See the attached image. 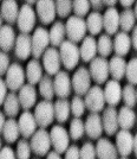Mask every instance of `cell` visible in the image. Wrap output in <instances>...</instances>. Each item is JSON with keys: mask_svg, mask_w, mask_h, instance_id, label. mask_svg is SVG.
Listing matches in <instances>:
<instances>
[{"mask_svg": "<svg viewBox=\"0 0 137 159\" xmlns=\"http://www.w3.org/2000/svg\"><path fill=\"white\" fill-rule=\"evenodd\" d=\"M85 103L84 100L82 99V96H73L70 102V112L72 113L73 118H80L85 112Z\"/></svg>", "mask_w": 137, "mask_h": 159, "instance_id": "cell-43", "label": "cell"}, {"mask_svg": "<svg viewBox=\"0 0 137 159\" xmlns=\"http://www.w3.org/2000/svg\"><path fill=\"white\" fill-rule=\"evenodd\" d=\"M25 77L28 81V84H37L43 77V66L38 60H31L27 63L26 70H25Z\"/></svg>", "mask_w": 137, "mask_h": 159, "instance_id": "cell-30", "label": "cell"}, {"mask_svg": "<svg viewBox=\"0 0 137 159\" xmlns=\"http://www.w3.org/2000/svg\"><path fill=\"white\" fill-rule=\"evenodd\" d=\"M121 159H128V158H126V157H122Z\"/></svg>", "mask_w": 137, "mask_h": 159, "instance_id": "cell-60", "label": "cell"}, {"mask_svg": "<svg viewBox=\"0 0 137 159\" xmlns=\"http://www.w3.org/2000/svg\"><path fill=\"white\" fill-rule=\"evenodd\" d=\"M31 146L27 139H20L15 148V158L17 159H30L31 157Z\"/></svg>", "mask_w": 137, "mask_h": 159, "instance_id": "cell-44", "label": "cell"}, {"mask_svg": "<svg viewBox=\"0 0 137 159\" xmlns=\"http://www.w3.org/2000/svg\"><path fill=\"white\" fill-rule=\"evenodd\" d=\"M43 66L49 76H52L60 71V57L56 48H47L46 51L43 53Z\"/></svg>", "mask_w": 137, "mask_h": 159, "instance_id": "cell-14", "label": "cell"}, {"mask_svg": "<svg viewBox=\"0 0 137 159\" xmlns=\"http://www.w3.org/2000/svg\"><path fill=\"white\" fill-rule=\"evenodd\" d=\"M112 48L116 56L124 58V56H126L131 49L130 36L125 32H117L112 40Z\"/></svg>", "mask_w": 137, "mask_h": 159, "instance_id": "cell-25", "label": "cell"}, {"mask_svg": "<svg viewBox=\"0 0 137 159\" xmlns=\"http://www.w3.org/2000/svg\"><path fill=\"white\" fill-rule=\"evenodd\" d=\"M5 121H6V119H5V114L2 112H0V133L2 132V128H4V125H5Z\"/></svg>", "mask_w": 137, "mask_h": 159, "instance_id": "cell-56", "label": "cell"}, {"mask_svg": "<svg viewBox=\"0 0 137 159\" xmlns=\"http://www.w3.org/2000/svg\"><path fill=\"white\" fill-rule=\"evenodd\" d=\"M18 99L20 102V107L25 111L32 108L37 102V90L32 84H24L19 89Z\"/></svg>", "mask_w": 137, "mask_h": 159, "instance_id": "cell-23", "label": "cell"}, {"mask_svg": "<svg viewBox=\"0 0 137 159\" xmlns=\"http://www.w3.org/2000/svg\"><path fill=\"white\" fill-rule=\"evenodd\" d=\"M46 159H62V157H60V154H58L57 152L52 151V152L47 153V157H46Z\"/></svg>", "mask_w": 137, "mask_h": 159, "instance_id": "cell-55", "label": "cell"}, {"mask_svg": "<svg viewBox=\"0 0 137 159\" xmlns=\"http://www.w3.org/2000/svg\"><path fill=\"white\" fill-rule=\"evenodd\" d=\"M84 121L80 118H73L70 124L69 129V137L72 140H79L84 135Z\"/></svg>", "mask_w": 137, "mask_h": 159, "instance_id": "cell-40", "label": "cell"}, {"mask_svg": "<svg viewBox=\"0 0 137 159\" xmlns=\"http://www.w3.org/2000/svg\"><path fill=\"white\" fill-rule=\"evenodd\" d=\"M65 24L62 21H56L53 23L50 31H49V39H50V45L51 48H59L60 44L65 40Z\"/></svg>", "mask_w": 137, "mask_h": 159, "instance_id": "cell-29", "label": "cell"}, {"mask_svg": "<svg viewBox=\"0 0 137 159\" xmlns=\"http://www.w3.org/2000/svg\"><path fill=\"white\" fill-rule=\"evenodd\" d=\"M64 153H65L64 159H80L79 158V147L76 145L69 146Z\"/></svg>", "mask_w": 137, "mask_h": 159, "instance_id": "cell-48", "label": "cell"}, {"mask_svg": "<svg viewBox=\"0 0 137 159\" xmlns=\"http://www.w3.org/2000/svg\"><path fill=\"white\" fill-rule=\"evenodd\" d=\"M84 96L85 108L89 109L91 113H98L99 114V112H102L104 109V94H103V89L99 86L91 87Z\"/></svg>", "mask_w": 137, "mask_h": 159, "instance_id": "cell-6", "label": "cell"}, {"mask_svg": "<svg viewBox=\"0 0 137 159\" xmlns=\"http://www.w3.org/2000/svg\"><path fill=\"white\" fill-rule=\"evenodd\" d=\"M103 2V6H108V8H110V7H115V5L117 4V1L116 0H103L102 1Z\"/></svg>", "mask_w": 137, "mask_h": 159, "instance_id": "cell-54", "label": "cell"}, {"mask_svg": "<svg viewBox=\"0 0 137 159\" xmlns=\"http://www.w3.org/2000/svg\"><path fill=\"white\" fill-rule=\"evenodd\" d=\"M97 55V42L92 36H85L79 48V56L84 62H91Z\"/></svg>", "mask_w": 137, "mask_h": 159, "instance_id": "cell-27", "label": "cell"}, {"mask_svg": "<svg viewBox=\"0 0 137 159\" xmlns=\"http://www.w3.org/2000/svg\"><path fill=\"white\" fill-rule=\"evenodd\" d=\"M1 147H2V145H1V139H0V150H1Z\"/></svg>", "mask_w": 137, "mask_h": 159, "instance_id": "cell-59", "label": "cell"}, {"mask_svg": "<svg viewBox=\"0 0 137 159\" xmlns=\"http://www.w3.org/2000/svg\"><path fill=\"white\" fill-rule=\"evenodd\" d=\"M71 87L78 96H84L91 88V76L85 66H79L73 74L71 80Z\"/></svg>", "mask_w": 137, "mask_h": 159, "instance_id": "cell-9", "label": "cell"}, {"mask_svg": "<svg viewBox=\"0 0 137 159\" xmlns=\"http://www.w3.org/2000/svg\"><path fill=\"white\" fill-rule=\"evenodd\" d=\"M18 13H19V6L18 2L14 0H6L1 2L0 6V16L2 20H5L7 25H12L14 23H17V18H18Z\"/></svg>", "mask_w": 137, "mask_h": 159, "instance_id": "cell-24", "label": "cell"}, {"mask_svg": "<svg viewBox=\"0 0 137 159\" xmlns=\"http://www.w3.org/2000/svg\"><path fill=\"white\" fill-rule=\"evenodd\" d=\"M84 131L89 138L96 140L99 139L103 134V126H102V119L98 113H91L84 122Z\"/></svg>", "mask_w": 137, "mask_h": 159, "instance_id": "cell-20", "label": "cell"}, {"mask_svg": "<svg viewBox=\"0 0 137 159\" xmlns=\"http://www.w3.org/2000/svg\"><path fill=\"white\" fill-rule=\"evenodd\" d=\"M30 146H31V151L39 157H44L50 152L51 140H50V134L45 128H39L34 132V134L31 137Z\"/></svg>", "mask_w": 137, "mask_h": 159, "instance_id": "cell-3", "label": "cell"}, {"mask_svg": "<svg viewBox=\"0 0 137 159\" xmlns=\"http://www.w3.org/2000/svg\"><path fill=\"white\" fill-rule=\"evenodd\" d=\"M103 16V29L108 36H112L118 32L119 29V12L116 7H110Z\"/></svg>", "mask_w": 137, "mask_h": 159, "instance_id": "cell-22", "label": "cell"}, {"mask_svg": "<svg viewBox=\"0 0 137 159\" xmlns=\"http://www.w3.org/2000/svg\"><path fill=\"white\" fill-rule=\"evenodd\" d=\"M5 75H6L5 83L7 86V89H11L12 92L19 90L20 88L25 84V79H26L25 77V70L18 63L10 64Z\"/></svg>", "mask_w": 137, "mask_h": 159, "instance_id": "cell-11", "label": "cell"}, {"mask_svg": "<svg viewBox=\"0 0 137 159\" xmlns=\"http://www.w3.org/2000/svg\"><path fill=\"white\" fill-rule=\"evenodd\" d=\"M108 63H109V75L112 76V80L117 82L123 80L125 74V66H126V62L123 57L113 56Z\"/></svg>", "mask_w": 137, "mask_h": 159, "instance_id": "cell-31", "label": "cell"}, {"mask_svg": "<svg viewBox=\"0 0 137 159\" xmlns=\"http://www.w3.org/2000/svg\"><path fill=\"white\" fill-rule=\"evenodd\" d=\"M1 133H2L4 139H5L6 143H10V144L15 143L20 135L19 127H18V121L12 119V118H10L8 120H6Z\"/></svg>", "mask_w": 137, "mask_h": 159, "instance_id": "cell-33", "label": "cell"}, {"mask_svg": "<svg viewBox=\"0 0 137 159\" xmlns=\"http://www.w3.org/2000/svg\"><path fill=\"white\" fill-rule=\"evenodd\" d=\"M96 42H97V53H99V57H103V58L109 57L113 51L112 39H111L110 36L104 33Z\"/></svg>", "mask_w": 137, "mask_h": 159, "instance_id": "cell-38", "label": "cell"}, {"mask_svg": "<svg viewBox=\"0 0 137 159\" xmlns=\"http://www.w3.org/2000/svg\"><path fill=\"white\" fill-rule=\"evenodd\" d=\"M15 32L11 25H2L0 29V49L2 52H8L14 48Z\"/></svg>", "mask_w": 137, "mask_h": 159, "instance_id": "cell-28", "label": "cell"}, {"mask_svg": "<svg viewBox=\"0 0 137 159\" xmlns=\"http://www.w3.org/2000/svg\"><path fill=\"white\" fill-rule=\"evenodd\" d=\"M104 100L105 103H108L110 107H116L122 101V86L117 81H106L104 87Z\"/></svg>", "mask_w": 137, "mask_h": 159, "instance_id": "cell-16", "label": "cell"}, {"mask_svg": "<svg viewBox=\"0 0 137 159\" xmlns=\"http://www.w3.org/2000/svg\"><path fill=\"white\" fill-rule=\"evenodd\" d=\"M10 66V57L6 52L0 51V77L6 74L7 69Z\"/></svg>", "mask_w": 137, "mask_h": 159, "instance_id": "cell-47", "label": "cell"}, {"mask_svg": "<svg viewBox=\"0 0 137 159\" xmlns=\"http://www.w3.org/2000/svg\"><path fill=\"white\" fill-rule=\"evenodd\" d=\"M132 153L135 154V156H137V135L135 134V140H134V151H132Z\"/></svg>", "mask_w": 137, "mask_h": 159, "instance_id": "cell-57", "label": "cell"}, {"mask_svg": "<svg viewBox=\"0 0 137 159\" xmlns=\"http://www.w3.org/2000/svg\"><path fill=\"white\" fill-rule=\"evenodd\" d=\"M97 159H118V152L115 144L108 138H99L95 146Z\"/></svg>", "mask_w": 137, "mask_h": 159, "instance_id": "cell-19", "label": "cell"}, {"mask_svg": "<svg viewBox=\"0 0 137 159\" xmlns=\"http://www.w3.org/2000/svg\"><path fill=\"white\" fill-rule=\"evenodd\" d=\"M53 112H54V119L59 124H64L67 121L70 116V102L67 99H58L56 103H53Z\"/></svg>", "mask_w": 137, "mask_h": 159, "instance_id": "cell-32", "label": "cell"}, {"mask_svg": "<svg viewBox=\"0 0 137 159\" xmlns=\"http://www.w3.org/2000/svg\"><path fill=\"white\" fill-rule=\"evenodd\" d=\"M34 119L37 126L40 128H46L50 126L54 120V112H53V103L51 101H40L34 108Z\"/></svg>", "mask_w": 137, "mask_h": 159, "instance_id": "cell-5", "label": "cell"}, {"mask_svg": "<svg viewBox=\"0 0 137 159\" xmlns=\"http://www.w3.org/2000/svg\"><path fill=\"white\" fill-rule=\"evenodd\" d=\"M18 127H19L20 134L24 137V139L31 138L37 131V122H36L33 113L28 111L21 113L18 120Z\"/></svg>", "mask_w": 137, "mask_h": 159, "instance_id": "cell-18", "label": "cell"}, {"mask_svg": "<svg viewBox=\"0 0 137 159\" xmlns=\"http://www.w3.org/2000/svg\"><path fill=\"white\" fill-rule=\"evenodd\" d=\"M89 74L91 76V80H93L97 86L105 83L109 79V63L106 58L103 57H95L90 62V68L88 69Z\"/></svg>", "mask_w": 137, "mask_h": 159, "instance_id": "cell-8", "label": "cell"}, {"mask_svg": "<svg viewBox=\"0 0 137 159\" xmlns=\"http://www.w3.org/2000/svg\"><path fill=\"white\" fill-rule=\"evenodd\" d=\"M131 40V47L134 50H137V26H135L132 29V34L130 37Z\"/></svg>", "mask_w": 137, "mask_h": 159, "instance_id": "cell-52", "label": "cell"}, {"mask_svg": "<svg viewBox=\"0 0 137 159\" xmlns=\"http://www.w3.org/2000/svg\"><path fill=\"white\" fill-rule=\"evenodd\" d=\"M7 96V86L5 81L0 77V106H2L4 101Z\"/></svg>", "mask_w": 137, "mask_h": 159, "instance_id": "cell-50", "label": "cell"}, {"mask_svg": "<svg viewBox=\"0 0 137 159\" xmlns=\"http://www.w3.org/2000/svg\"><path fill=\"white\" fill-rule=\"evenodd\" d=\"M122 99L126 107L134 108L137 103V90L132 84H126L122 88Z\"/></svg>", "mask_w": 137, "mask_h": 159, "instance_id": "cell-39", "label": "cell"}, {"mask_svg": "<svg viewBox=\"0 0 137 159\" xmlns=\"http://www.w3.org/2000/svg\"><path fill=\"white\" fill-rule=\"evenodd\" d=\"M39 93L46 100L51 101L54 98V89H53V80L49 75H43L39 81Z\"/></svg>", "mask_w": 137, "mask_h": 159, "instance_id": "cell-37", "label": "cell"}, {"mask_svg": "<svg viewBox=\"0 0 137 159\" xmlns=\"http://www.w3.org/2000/svg\"><path fill=\"white\" fill-rule=\"evenodd\" d=\"M85 24H86V31L91 33L92 37L99 34L103 29V16L101 12H91L88 14Z\"/></svg>", "mask_w": 137, "mask_h": 159, "instance_id": "cell-34", "label": "cell"}, {"mask_svg": "<svg viewBox=\"0 0 137 159\" xmlns=\"http://www.w3.org/2000/svg\"><path fill=\"white\" fill-rule=\"evenodd\" d=\"M50 45L49 31L45 27L38 26L31 36V47H32V56L34 60H39L46 49Z\"/></svg>", "mask_w": 137, "mask_h": 159, "instance_id": "cell-4", "label": "cell"}, {"mask_svg": "<svg viewBox=\"0 0 137 159\" xmlns=\"http://www.w3.org/2000/svg\"><path fill=\"white\" fill-rule=\"evenodd\" d=\"M124 76L126 77L129 84L136 86L137 83V58L132 57L125 66V74Z\"/></svg>", "mask_w": 137, "mask_h": 159, "instance_id": "cell-42", "label": "cell"}, {"mask_svg": "<svg viewBox=\"0 0 137 159\" xmlns=\"http://www.w3.org/2000/svg\"><path fill=\"white\" fill-rule=\"evenodd\" d=\"M136 26V17L132 12V10H124L119 13V27L122 29V32H130L132 29Z\"/></svg>", "mask_w": 137, "mask_h": 159, "instance_id": "cell-36", "label": "cell"}, {"mask_svg": "<svg viewBox=\"0 0 137 159\" xmlns=\"http://www.w3.org/2000/svg\"><path fill=\"white\" fill-rule=\"evenodd\" d=\"M56 14L59 18H69L72 11V1L70 0H57L54 1Z\"/></svg>", "mask_w": 137, "mask_h": 159, "instance_id": "cell-41", "label": "cell"}, {"mask_svg": "<svg viewBox=\"0 0 137 159\" xmlns=\"http://www.w3.org/2000/svg\"><path fill=\"white\" fill-rule=\"evenodd\" d=\"M49 134H50L51 146L54 148V152H57L58 154L65 152L66 148L70 146V137L66 128L60 125H56L52 126Z\"/></svg>", "mask_w": 137, "mask_h": 159, "instance_id": "cell-7", "label": "cell"}, {"mask_svg": "<svg viewBox=\"0 0 137 159\" xmlns=\"http://www.w3.org/2000/svg\"><path fill=\"white\" fill-rule=\"evenodd\" d=\"M2 106H4L5 115L13 119L14 116L18 115V113L20 111V102L19 99H18V95L15 93H8L4 103H2Z\"/></svg>", "mask_w": 137, "mask_h": 159, "instance_id": "cell-35", "label": "cell"}, {"mask_svg": "<svg viewBox=\"0 0 137 159\" xmlns=\"http://www.w3.org/2000/svg\"><path fill=\"white\" fill-rule=\"evenodd\" d=\"M65 33L66 37L72 43H78L84 39L86 34V24L84 18H79L76 16H71L66 20L65 24Z\"/></svg>", "mask_w": 137, "mask_h": 159, "instance_id": "cell-2", "label": "cell"}, {"mask_svg": "<svg viewBox=\"0 0 137 159\" xmlns=\"http://www.w3.org/2000/svg\"><path fill=\"white\" fill-rule=\"evenodd\" d=\"M59 57L62 64L65 66L66 70H73L78 66L80 60L79 56V48L70 40H64L59 47Z\"/></svg>", "mask_w": 137, "mask_h": 159, "instance_id": "cell-1", "label": "cell"}, {"mask_svg": "<svg viewBox=\"0 0 137 159\" xmlns=\"http://www.w3.org/2000/svg\"><path fill=\"white\" fill-rule=\"evenodd\" d=\"M90 8H93V12H99L101 10H103V2L102 0H92L89 1Z\"/></svg>", "mask_w": 137, "mask_h": 159, "instance_id": "cell-51", "label": "cell"}, {"mask_svg": "<svg viewBox=\"0 0 137 159\" xmlns=\"http://www.w3.org/2000/svg\"><path fill=\"white\" fill-rule=\"evenodd\" d=\"M2 26V18H1V16H0V29Z\"/></svg>", "mask_w": 137, "mask_h": 159, "instance_id": "cell-58", "label": "cell"}, {"mask_svg": "<svg viewBox=\"0 0 137 159\" xmlns=\"http://www.w3.org/2000/svg\"><path fill=\"white\" fill-rule=\"evenodd\" d=\"M14 53L21 61H26L30 56H32V47H31V36L26 33H20L15 38L14 43Z\"/></svg>", "mask_w": 137, "mask_h": 159, "instance_id": "cell-21", "label": "cell"}, {"mask_svg": "<svg viewBox=\"0 0 137 159\" xmlns=\"http://www.w3.org/2000/svg\"><path fill=\"white\" fill-rule=\"evenodd\" d=\"M72 11L75 12L76 17L83 18L86 14H89L90 4H89L88 0H76V1H72Z\"/></svg>", "mask_w": 137, "mask_h": 159, "instance_id": "cell-45", "label": "cell"}, {"mask_svg": "<svg viewBox=\"0 0 137 159\" xmlns=\"http://www.w3.org/2000/svg\"><path fill=\"white\" fill-rule=\"evenodd\" d=\"M119 4L124 7V10H129V8H131L132 5H135V1L134 0H121Z\"/></svg>", "mask_w": 137, "mask_h": 159, "instance_id": "cell-53", "label": "cell"}, {"mask_svg": "<svg viewBox=\"0 0 137 159\" xmlns=\"http://www.w3.org/2000/svg\"><path fill=\"white\" fill-rule=\"evenodd\" d=\"M36 20H37V14L33 7L28 5H23L19 7V13L17 18V25L21 33H28L34 30L36 26Z\"/></svg>", "mask_w": 137, "mask_h": 159, "instance_id": "cell-10", "label": "cell"}, {"mask_svg": "<svg viewBox=\"0 0 137 159\" xmlns=\"http://www.w3.org/2000/svg\"><path fill=\"white\" fill-rule=\"evenodd\" d=\"M79 158L80 159H97L96 158V150L95 145L88 141L84 143L83 146L79 148Z\"/></svg>", "mask_w": 137, "mask_h": 159, "instance_id": "cell-46", "label": "cell"}, {"mask_svg": "<svg viewBox=\"0 0 137 159\" xmlns=\"http://www.w3.org/2000/svg\"><path fill=\"white\" fill-rule=\"evenodd\" d=\"M102 119V126L103 132L108 135H115L118 132V121H117V111L115 107H106L103 109V116Z\"/></svg>", "mask_w": 137, "mask_h": 159, "instance_id": "cell-17", "label": "cell"}, {"mask_svg": "<svg viewBox=\"0 0 137 159\" xmlns=\"http://www.w3.org/2000/svg\"><path fill=\"white\" fill-rule=\"evenodd\" d=\"M134 140H135V134H132L130 131H124V129L118 131L116 133V144H115L118 154H121L122 157L130 156L131 152L134 151Z\"/></svg>", "mask_w": 137, "mask_h": 159, "instance_id": "cell-13", "label": "cell"}, {"mask_svg": "<svg viewBox=\"0 0 137 159\" xmlns=\"http://www.w3.org/2000/svg\"><path fill=\"white\" fill-rule=\"evenodd\" d=\"M53 89H54V95H57L59 99H67L71 95V79L66 71L60 70L54 75Z\"/></svg>", "mask_w": 137, "mask_h": 159, "instance_id": "cell-12", "label": "cell"}, {"mask_svg": "<svg viewBox=\"0 0 137 159\" xmlns=\"http://www.w3.org/2000/svg\"><path fill=\"white\" fill-rule=\"evenodd\" d=\"M0 159H17L15 153L10 146H4L0 150Z\"/></svg>", "mask_w": 137, "mask_h": 159, "instance_id": "cell-49", "label": "cell"}, {"mask_svg": "<svg viewBox=\"0 0 137 159\" xmlns=\"http://www.w3.org/2000/svg\"><path fill=\"white\" fill-rule=\"evenodd\" d=\"M118 127L124 131H130L136 124V113L130 107L123 106L117 112Z\"/></svg>", "mask_w": 137, "mask_h": 159, "instance_id": "cell-26", "label": "cell"}, {"mask_svg": "<svg viewBox=\"0 0 137 159\" xmlns=\"http://www.w3.org/2000/svg\"><path fill=\"white\" fill-rule=\"evenodd\" d=\"M36 14L38 16L41 24L49 25L56 19V7L52 0H40L36 4Z\"/></svg>", "mask_w": 137, "mask_h": 159, "instance_id": "cell-15", "label": "cell"}]
</instances>
